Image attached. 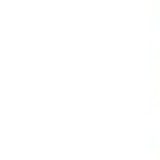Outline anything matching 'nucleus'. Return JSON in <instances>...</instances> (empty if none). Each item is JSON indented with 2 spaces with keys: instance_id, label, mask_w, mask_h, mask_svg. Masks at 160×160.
<instances>
[]
</instances>
